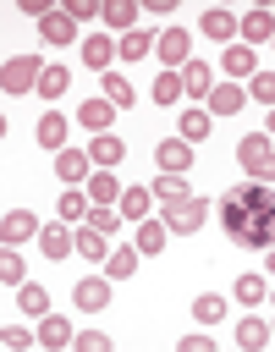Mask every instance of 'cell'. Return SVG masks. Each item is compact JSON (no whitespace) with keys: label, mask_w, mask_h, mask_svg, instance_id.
<instances>
[{"label":"cell","mask_w":275,"mask_h":352,"mask_svg":"<svg viewBox=\"0 0 275 352\" xmlns=\"http://www.w3.org/2000/svg\"><path fill=\"white\" fill-rule=\"evenodd\" d=\"M165 242H170V226H165V220H138V236H132V248H138L143 258H154Z\"/></svg>","instance_id":"cell-17"},{"label":"cell","mask_w":275,"mask_h":352,"mask_svg":"<svg viewBox=\"0 0 275 352\" xmlns=\"http://www.w3.org/2000/svg\"><path fill=\"white\" fill-rule=\"evenodd\" d=\"M182 82H187V99H209V94H214V72H209V60L192 55V60L182 66Z\"/></svg>","instance_id":"cell-16"},{"label":"cell","mask_w":275,"mask_h":352,"mask_svg":"<svg viewBox=\"0 0 275 352\" xmlns=\"http://www.w3.org/2000/svg\"><path fill=\"white\" fill-rule=\"evenodd\" d=\"M220 226L231 248H248V253L275 248V182H258V176L231 182L220 192Z\"/></svg>","instance_id":"cell-1"},{"label":"cell","mask_w":275,"mask_h":352,"mask_svg":"<svg viewBox=\"0 0 275 352\" xmlns=\"http://www.w3.org/2000/svg\"><path fill=\"white\" fill-rule=\"evenodd\" d=\"M16 308H22L28 319H44V314H50V292L33 286V280H22V286H16Z\"/></svg>","instance_id":"cell-28"},{"label":"cell","mask_w":275,"mask_h":352,"mask_svg":"<svg viewBox=\"0 0 275 352\" xmlns=\"http://www.w3.org/2000/svg\"><path fill=\"white\" fill-rule=\"evenodd\" d=\"M264 132H270V138H275V110H270V126H264Z\"/></svg>","instance_id":"cell-47"},{"label":"cell","mask_w":275,"mask_h":352,"mask_svg":"<svg viewBox=\"0 0 275 352\" xmlns=\"http://www.w3.org/2000/svg\"><path fill=\"white\" fill-rule=\"evenodd\" d=\"M154 44H160V33H148V28H132V33H121V38H116V55H121V60H143Z\"/></svg>","instance_id":"cell-18"},{"label":"cell","mask_w":275,"mask_h":352,"mask_svg":"<svg viewBox=\"0 0 275 352\" xmlns=\"http://www.w3.org/2000/svg\"><path fill=\"white\" fill-rule=\"evenodd\" d=\"M220 66H226V82H236V77H253L258 72V55H253V44H226Z\"/></svg>","instance_id":"cell-11"},{"label":"cell","mask_w":275,"mask_h":352,"mask_svg":"<svg viewBox=\"0 0 275 352\" xmlns=\"http://www.w3.org/2000/svg\"><path fill=\"white\" fill-rule=\"evenodd\" d=\"M154 165L187 176V170H192V143H187V138H160V143H154Z\"/></svg>","instance_id":"cell-6"},{"label":"cell","mask_w":275,"mask_h":352,"mask_svg":"<svg viewBox=\"0 0 275 352\" xmlns=\"http://www.w3.org/2000/svg\"><path fill=\"white\" fill-rule=\"evenodd\" d=\"M55 176H60L66 187L88 182V176H94V160H88V148H60V154H55Z\"/></svg>","instance_id":"cell-8"},{"label":"cell","mask_w":275,"mask_h":352,"mask_svg":"<svg viewBox=\"0 0 275 352\" xmlns=\"http://www.w3.org/2000/svg\"><path fill=\"white\" fill-rule=\"evenodd\" d=\"M121 192H126V187H121L110 170L94 165V176H88V198H94V204H121Z\"/></svg>","instance_id":"cell-27"},{"label":"cell","mask_w":275,"mask_h":352,"mask_svg":"<svg viewBox=\"0 0 275 352\" xmlns=\"http://www.w3.org/2000/svg\"><path fill=\"white\" fill-rule=\"evenodd\" d=\"M242 104H248V88H236V82H220L209 94V116H236Z\"/></svg>","instance_id":"cell-22"},{"label":"cell","mask_w":275,"mask_h":352,"mask_svg":"<svg viewBox=\"0 0 275 352\" xmlns=\"http://www.w3.org/2000/svg\"><path fill=\"white\" fill-rule=\"evenodd\" d=\"M38 248H44L50 264H60L66 253H77V231H66V226H44V231H38Z\"/></svg>","instance_id":"cell-14"},{"label":"cell","mask_w":275,"mask_h":352,"mask_svg":"<svg viewBox=\"0 0 275 352\" xmlns=\"http://www.w3.org/2000/svg\"><path fill=\"white\" fill-rule=\"evenodd\" d=\"M44 66H50V60H38V55H11L6 72H0V88H6V94H38Z\"/></svg>","instance_id":"cell-2"},{"label":"cell","mask_w":275,"mask_h":352,"mask_svg":"<svg viewBox=\"0 0 275 352\" xmlns=\"http://www.w3.org/2000/svg\"><path fill=\"white\" fill-rule=\"evenodd\" d=\"M77 253H82V258H99V264H104V258H110V236H104L99 226H88V220H82V226H77Z\"/></svg>","instance_id":"cell-23"},{"label":"cell","mask_w":275,"mask_h":352,"mask_svg":"<svg viewBox=\"0 0 275 352\" xmlns=\"http://www.w3.org/2000/svg\"><path fill=\"white\" fill-rule=\"evenodd\" d=\"M28 280V264L16 258V248L6 242V253H0V286H22Z\"/></svg>","instance_id":"cell-37"},{"label":"cell","mask_w":275,"mask_h":352,"mask_svg":"<svg viewBox=\"0 0 275 352\" xmlns=\"http://www.w3.org/2000/svg\"><path fill=\"white\" fill-rule=\"evenodd\" d=\"M33 341H38V330H22V324H6V330H0V346H6V352H22V346H33Z\"/></svg>","instance_id":"cell-42"},{"label":"cell","mask_w":275,"mask_h":352,"mask_svg":"<svg viewBox=\"0 0 275 352\" xmlns=\"http://www.w3.org/2000/svg\"><path fill=\"white\" fill-rule=\"evenodd\" d=\"M270 44H275V38H270Z\"/></svg>","instance_id":"cell-48"},{"label":"cell","mask_w":275,"mask_h":352,"mask_svg":"<svg viewBox=\"0 0 275 352\" xmlns=\"http://www.w3.org/2000/svg\"><path fill=\"white\" fill-rule=\"evenodd\" d=\"M209 126H214V116H209V110H182V126H176V132H182V138L198 148V143L209 138Z\"/></svg>","instance_id":"cell-30"},{"label":"cell","mask_w":275,"mask_h":352,"mask_svg":"<svg viewBox=\"0 0 275 352\" xmlns=\"http://www.w3.org/2000/svg\"><path fill=\"white\" fill-rule=\"evenodd\" d=\"M236 160H242V170H248V176H258V182H264V170L275 165V138H270V132H248V138L236 143Z\"/></svg>","instance_id":"cell-4"},{"label":"cell","mask_w":275,"mask_h":352,"mask_svg":"<svg viewBox=\"0 0 275 352\" xmlns=\"http://www.w3.org/2000/svg\"><path fill=\"white\" fill-rule=\"evenodd\" d=\"M154 198H165V204L187 198V176H176V170H160V176H154Z\"/></svg>","instance_id":"cell-36"},{"label":"cell","mask_w":275,"mask_h":352,"mask_svg":"<svg viewBox=\"0 0 275 352\" xmlns=\"http://www.w3.org/2000/svg\"><path fill=\"white\" fill-rule=\"evenodd\" d=\"M72 341H77V330H72L60 314H44V319H38V346H72Z\"/></svg>","instance_id":"cell-24"},{"label":"cell","mask_w":275,"mask_h":352,"mask_svg":"<svg viewBox=\"0 0 275 352\" xmlns=\"http://www.w3.org/2000/svg\"><path fill=\"white\" fill-rule=\"evenodd\" d=\"M264 270H270V275H275V248H264Z\"/></svg>","instance_id":"cell-46"},{"label":"cell","mask_w":275,"mask_h":352,"mask_svg":"<svg viewBox=\"0 0 275 352\" xmlns=\"http://www.w3.org/2000/svg\"><path fill=\"white\" fill-rule=\"evenodd\" d=\"M104 22H110V28H121V33H132L138 6H132V0H110V6H104Z\"/></svg>","instance_id":"cell-38"},{"label":"cell","mask_w":275,"mask_h":352,"mask_svg":"<svg viewBox=\"0 0 275 352\" xmlns=\"http://www.w3.org/2000/svg\"><path fill=\"white\" fill-rule=\"evenodd\" d=\"M72 346H77V352H110V336H104V330H77Z\"/></svg>","instance_id":"cell-43"},{"label":"cell","mask_w":275,"mask_h":352,"mask_svg":"<svg viewBox=\"0 0 275 352\" xmlns=\"http://www.w3.org/2000/svg\"><path fill=\"white\" fill-rule=\"evenodd\" d=\"M88 209H94V198H82L77 187L60 192V220H88Z\"/></svg>","instance_id":"cell-41"},{"label":"cell","mask_w":275,"mask_h":352,"mask_svg":"<svg viewBox=\"0 0 275 352\" xmlns=\"http://www.w3.org/2000/svg\"><path fill=\"white\" fill-rule=\"evenodd\" d=\"M182 94H187L182 72H160V77H154V88H148V99H154V104H182Z\"/></svg>","instance_id":"cell-25"},{"label":"cell","mask_w":275,"mask_h":352,"mask_svg":"<svg viewBox=\"0 0 275 352\" xmlns=\"http://www.w3.org/2000/svg\"><path fill=\"white\" fill-rule=\"evenodd\" d=\"M121 154H126V143H121L116 132H94V143H88V160H94L99 170H116V165H121Z\"/></svg>","instance_id":"cell-12"},{"label":"cell","mask_w":275,"mask_h":352,"mask_svg":"<svg viewBox=\"0 0 275 352\" xmlns=\"http://www.w3.org/2000/svg\"><path fill=\"white\" fill-rule=\"evenodd\" d=\"M248 99H258V104L275 110V72H253L248 77Z\"/></svg>","instance_id":"cell-40"},{"label":"cell","mask_w":275,"mask_h":352,"mask_svg":"<svg viewBox=\"0 0 275 352\" xmlns=\"http://www.w3.org/2000/svg\"><path fill=\"white\" fill-rule=\"evenodd\" d=\"M38 38L55 44V50H60V44H77V22H72L66 11H44V16H38Z\"/></svg>","instance_id":"cell-10"},{"label":"cell","mask_w":275,"mask_h":352,"mask_svg":"<svg viewBox=\"0 0 275 352\" xmlns=\"http://www.w3.org/2000/svg\"><path fill=\"white\" fill-rule=\"evenodd\" d=\"M60 11H66L72 22H88V16H104V11H99V0H66Z\"/></svg>","instance_id":"cell-44"},{"label":"cell","mask_w":275,"mask_h":352,"mask_svg":"<svg viewBox=\"0 0 275 352\" xmlns=\"http://www.w3.org/2000/svg\"><path fill=\"white\" fill-rule=\"evenodd\" d=\"M138 258H143L138 248H110V258H104V275H110V280H126V275L138 270Z\"/></svg>","instance_id":"cell-35"},{"label":"cell","mask_w":275,"mask_h":352,"mask_svg":"<svg viewBox=\"0 0 275 352\" xmlns=\"http://www.w3.org/2000/svg\"><path fill=\"white\" fill-rule=\"evenodd\" d=\"M176 352H214V336L192 330V336H182V341H176Z\"/></svg>","instance_id":"cell-45"},{"label":"cell","mask_w":275,"mask_h":352,"mask_svg":"<svg viewBox=\"0 0 275 352\" xmlns=\"http://www.w3.org/2000/svg\"><path fill=\"white\" fill-rule=\"evenodd\" d=\"M270 297V280L258 275V270H248V275H236V302H248V308H258Z\"/></svg>","instance_id":"cell-32"},{"label":"cell","mask_w":275,"mask_h":352,"mask_svg":"<svg viewBox=\"0 0 275 352\" xmlns=\"http://www.w3.org/2000/svg\"><path fill=\"white\" fill-rule=\"evenodd\" d=\"M198 28H204L209 38H220V44H231V33H236V16H231L226 6H209V11L198 16Z\"/></svg>","instance_id":"cell-21"},{"label":"cell","mask_w":275,"mask_h":352,"mask_svg":"<svg viewBox=\"0 0 275 352\" xmlns=\"http://www.w3.org/2000/svg\"><path fill=\"white\" fill-rule=\"evenodd\" d=\"M99 88H104V99H110L116 110H126V104L138 99V88H132V82H126L121 72H104V82H99Z\"/></svg>","instance_id":"cell-34"},{"label":"cell","mask_w":275,"mask_h":352,"mask_svg":"<svg viewBox=\"0 0 275 352\" xmlns=\"http://www.w3.org/2000/svg\"><path fill=\"white\" fill-rule=\"evenodd\" d=\"M226 314H231V302H226L220 292H204V297H192V319H198V324H220Z\"/></svg>","instance_id":"cell-29"},{"label":"cell","mask_w":275,"mask_h":352,"mask_svg":"<svg viewBox=\"0 0 275 352\" xmlns=\"http://www.w3.org/2000/svg\"><path fill=\"white\" fill-rule=\"evenodd\" d=\"M236 33H242L248 44H270V38H275V16H270L264 6H253V11L236 16Z\"/></svg>","instance_id":"cell-9"},{"label":"cell","mask_w":275,"mask_h":352,"mask_svg":"<svg viewBox=\"0 0 275 352\" xmlns=\"http://www.w3.org/2000/svg\"><path fill=\"white\" fill-rule=\"evenodd\" d=\"M110 60H116V38H110V33H88V38H82V66L104 72Z\"/></svg>","instance_id":"cell-19"},{"label":"cell","mask_w":275,"mask_h":352,"mask_svg":"<svg viewBox=\"0 0 275 352\" xmlns=\"http://www.w3.org/2000/svg\"><path fill=\"white\" fill-rule=\"evenodd\" d=\"M121 220H126V214H121V209H110V204H94V209H88V226H99L104 236H116V231H121Z\"/></svg>","instance_id":"cell-39"},{"label":"cell","mask_w":275,"mask_h":352,"mask_svg":"<svg viewBox=\"0 0 275 352\" xmlns=\"http://www.w3.org/2000/svg\"><path fill=\"white\" fill-rule=\"evenodd\" d=\"M148 204H154V187H126L116 209H121L126 220H148Z\"/></svg>","instance_id":"cell-31"},{"label":"cell","mask_w":275,"mask_h":352,"mask_svg":"<svg viewBox=\"0 0 275 352\" xmlns=\"http://www.w3.org/2000/svg\"><path fill=\"white\" fill-rule=\"evenodd\" d=\"M110 116H116V104H110L104 94H99V99H88V104L77 110V121H82L88 132H110Z\"/></svg>","instance_id":"cell-26"},{"label":"cell","mask_w":275,"mask_h":352,"mask_svg":"<svg viewBox=\"0 0 275 352\" xmlns=\"http://www.w3.org/2000/svg\"><path fill=\"white\" fill-rule=\"evenodd\" d=\"M33 132H38V148H50V154H60V148H66V116H60V110L38 116V126H33Z\"/></svg>","instance_id":"cell-20"},{"label":"cell","mask_w":275,"mask_h":352,"mask_svg":"<svg viewBox=\"0 0 275 352\" xmlns=\"http://www.w3.org/2000/svg\"><path fill=\"white\" fill-rule=\"evenodd\" d=\"M72 302H77V308H88V314L110 308V275H82V280L72 286Z\"/></svg>","instance_id":"cell-7"},{"label":"cell","mask_w":275,"mask_h":352,"mask_svg":"<svg viewBox=\"0 0 275 352\" xmlns=\"http://www.w3.org/2000/svg\"><path fill=\"white\" fill-rule=\"evenodd\" d=\"M154 55L165 60V72H182V66L192 60V38H187V28H165L160 44H154Z\"/></svg>","instance_id":"cell-5"},{"label":"cell","mask_w":275,"mask_h":352,"mask_svg":"<svg viewBox=\"0 0 275 352\" xmlns=\"http://www.w3.org/2000/svg\"><path fill=\"white\" fill-rule=\"evenodd\" d=\"M66 88H72V72H66L60 60H50V66H44V77H38V94H44V99H60Z\"/></svg>","instance_id":"cell-33"},{"label":"cell","mask_w":275,"mask_h":352,"mask_svg":"<svg viewBox=\"0 0 275 352\" xmlns=\"http://www.w3.org/2000/svg\"><path fill=\"white\" fill-rule=\"evenodd\" d=\"M44 226H38V214H28V209H6V220H0V236L16 248V242H28V236H38Z\"/></svg>","instance_id":"cell-13"},{"label":"cell","mask_w":275,"mask_h":352,"mask_svg":"<svg viewBox=\"0 0 275 352\" xmlns=\"http://www.w3.org/2000/svg\"><path fill=\"white\" fill-rule=\"evenodd\" d=\"M204 214H209V198H176V204H165V226H170V236H192L198 226H204Z\"/></svg>","instance_id":"cell-3"},{"label":"cell","mask_w":275,"mask_h":352,"mask_svg":"<svg viewBox=\"0 0 275 352\" xmlns=\"http://www.w3.org/2000/svg\"><path fill=\"white\" fill-rule=\"evenodd\" d=\"M275 336H270V319H258V314H242L236 319V346L242 352H258V346H270Z\"/></svg>","instance_id":"cell-15"}]
</instances>
